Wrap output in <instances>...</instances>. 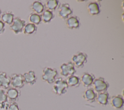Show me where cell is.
I'll return each mask as SVG.
<instances>
[{
    "mask_svg": "<svg viewBox=\"0 0 124 110\" xmlns=\"http://www.w3.org/2000/svg\"><path fill=\"white\" fill-rule=\"evenodd\" d=\"M93 85V90L97 93L106 92L109 87V83L102 77L95 79Z\"/></svg>",
    "mask_w": 124,
    "mask_h": 110,
    "instance_id": "obj_3",
    "label": "cell"
},
{
    "mask_svg": "<svg viewBox=\"0 0 124 110\" xmlns=\"http://www.w3.org/2000/svg\"><path fill=\"white\" fill-rule=\"evenodd\" d=\"M10 104V102L7 100L0 104V110H7Z\"/></svg>",
    "mask_w": 124,
    "mask_h": 110,
    "instance_id": "obj_27",
    "label": "cell"
},
{
    "mask_svg": "<svg viewBox=\"0 0 124 110\" xmlns=\"http://www.w3.org/2000/svg\"><path fill=\"white\" fill-rule=\"evenodd\" d=\"M26 25V21L19 17L14 18L13 23L10 25V29L15 34H17L23 31V29Z\"/></svg>",
    "mask_w": 124,
    "mask_h": 110,
    "instance_id": "obj_4",
    "label": "cell"
},
{
    "mask_svg": "<svg viewBox=\"0 0 124 110\" xmlns=\"http://www.w3.org/2000/svg\"><path fill=\"white\" fill-rule=\"evenodd\" d=\"M58 75L57 70L55 68L46 67L43 70L42 79L49 84H52L55 81Z\"/></svg>",
    "mask_w": 124,
    "mask_h": 110,
    "instance_id": "obj_2",
    "label": "cell"
},
{
    "mask_svg": "<svg viewBox=\"0 0 124 110\" xmlns=\"http://www.w3.org/2000/svg\"><path fill=\"white\" fill-rule=\"evenodd\" d=\"M23 77L25 84L32 86L36 82L37 77L34 71L30 70L27 72L25 73L23 75Z\"/></svg>",
    "mask_w": 124,
    "mask_h": 110,
    "instance_id": "obj_13",
    "label": "cell"
},
{
    "mask_svg": "<svg viewBox=\"0 0 124 110\" xmlns=\"http://www.w3.org/2000/svg\"><path fill=\"white\" fill-rule=\"evenodd\" d=\"M1 20L8 25H11L13 22L15 18V15L11 11L4 12L1 14Z\"/></svg>",
    "mask_w": 124,
    "mask_h": 110,
    "instance_id": "obj_18",
    "label": "cell"
},
{
    "mask_svg": "<svg viewBox=\"0 0 124 110\" xmlns=\"http://www.w3.org/2000/svg\"><path fill=\"white\" fill-rule=\"evenodd\" d=\"M59 4V1L57 0H49L46 3V9L52 12L55 11L58 7Z\"/></svg>",
    "mask_w": 124,
    "mask_h": 110,
    "instance_id": "obj_24",
    "label": "cell"
},
{
    "mask_svg": "<svg viewBox=\"0 0 124 110\" xmlns=\"http://www.w3.org/2000/svg\"><path fill=\"white\" fill-rule=\"evenodd\" d=\"M7 100H8L5 90L4 89L0 88V104Z\"/></svg>",
    "mask_w": 124,
    "mask_h": 110,
    "instance_id": "obj_25",
    "label": "cell"
},
{
    "mask_svg": "<svg viewBox=\"0 0 124 110\" xmlns=\"http://www.w3.org/2000/svg\"><path fill=\"white\" fill-rule=\"evenodd\" d=\"M124 103V98L121 94L113 95L110 99L111 106L116 110L122 109L123 107Z\"/></svg>",
    "mask_w": 124,
    "mask_h": 110,
    "instance_id": "obj_9",
    "label": "cell"
},
{
    "mask_svg": "<svg viewBox=\"0 0 124 110\" xmlns=\"http://www.w3.org/2000/svg\"><path fill=\"white\" fill-rule=\"evenodd\" d=\"M66 25L68 28L71 30H76L79 28L80 22L77 16H72L66 19Z\"/></svg>",
    "mask_w": 124,
    "mask_h": 110,
    "instance_id": "obj_15",
    "label": "cell"
},
{
    "mask_svg": "<svg viewBox=\"0 0 124 110\" xmlns=\"http://www.w3.org/2000/svg\"><path fill=\"white\" fill-rule=\"evenodd\" d=\"M101 4L99 1L91 2L87 5V10L91 16H95L100 14Z\"/></svg>",
    "mask_w": 124,
    "mask_h": 110,
    "instance_id": "obj_12",
    "label": "cell"
},
{
    "mask_svg": "<svg viewBox=\"0 0 124 110\" xmlns=\"http://www.w3.org/2000/svg\"><path fill=\"white\" fill-rule=\"evenodd\" d=\"M83 98L89 103L94 102L96 99L97 94L93 88H88L83 94Z\"/></svg>",
    "mask_w": 124,
    "mask_h": 110,
    "instance_id": "obj_16",
    "label": "cell"
},
{
    "mask_svg": "<svg viewBox=\"0 0 124 110\" xmlns=\"http://www.w3.org/2000/svg\"><path fill=\"white\" fill-rule=\"evenodd\" d=\"M37 30V27L35 25L29 23L25 25L23 29V32L25 34L30 35L35 33Z\"/></svg>",
    "mask_w": 124,
    "mask_h": 110,
    "instance_id": "obj_22",
    "label": "cell"
},
{
    "mask_svg": "<svg viewBox=\"0 0 124 110\" xmlns=\"http://www.w3.org/2000/svg\"><path fill=\"white\" fill-rule=\"evenodd\" d=\"M109 98V94L106 91L97 93L96 100L98 104L102 106H105L108 104Z\"/></svg>",
    "mask_w": 124,
    "mask_h": 110,
    "instance_id": "obj_17",
    "label": "cell"
},
{
    "mask_svg": "<svg viewBox=\"0 0 124 110\" xmlns=\"http://www.w3.org/2000/svg\"><path fill=\"white\" fill-rule=\"evenodd\" d=\"M6 93L8 101L11 102L17 101L21 94L20 91L18 89L12 87L7 89Z\"/></svg>",
    "mask_w": 124,
    "mask_h": 110,
    "instance_id": "obj_11",
    "label": "cell"
},
{
    "mask_svg": "<svg viewBox=\"0 0 124 110\" xmlns=\"http://www.w3.org/2000/svg\"><path fill=\"white\" fill-rule=\"evenodd\" d=\"M73 10L67 3L62 4L59 7L58 15L62 19H67L73 14Z\"/></svg>",
    "mask_w": 124,
    "mask_h": 110,
    "instance_id": "obj_8",
    "label": "cell"
},
{
    "mask_svg": "<svg viewBox=\"0 0 124 110\" xmlns=\"http://www.w3.org/2000/svg\"><path fill=\"white\" fill-rule=\"evenodd\" d=\"M95 78L94 75L89 72H84L82 74L80 79V82L84 87L88 88L93 85Z\"/></svg>",
    "mask_w": 124,
    "mask_h": 110,
    "instance_id": "obj_10",
    "label": "cell"
},
{
    "mask_svg": "<svg viewBox=\"0 0 124 110\" xmlns=\"http://www.w3.org/2000/svg\"><path fill=\"white\" fill-rule=\"evenodd\" d=\"M5 24L0 20V34H3L5 30Z\"/></svg>",
    "mask_w": 124,
    "mask_h": 110,
    "instance_id": "obj_28",
    "label": "cell"
},
{
    "mask_svg": "<svg viewBox=\"0 0 124 110\" xmlns=\"http://www.w3.org/2000/svg\"><path fill=\"white\" fill-rule=\"evenodd\" d=\"M88 56L86 53L78 52L74 55L72 58L73 63L77 68H82L87 62Z\"/></svg>",
    "mask_w": 124,
    "mask_h": 110,
    "instance_id": "obj_5",
    "label": "cell"
},
{
    "mask_svg": "<svg viewBox=\"0 0 124 110\" xmlns=\"http://www.w3.org/2000/svg\"><path fill=\"white\" fill-rule=\"evenodd\" d=\"M1 14H2L1 10L0 9V17H1Z\"/></svg>",
    "mask_w": 124,
    "mask_h": 110,
    "instance_id": "obj_29",
    "label": "cell"
},
{
    "mask_svg": "<svg viewBox=\"0 0 124 110\" xmlns=\"http://www.w3.org/2000/svg\"><path fill=\"white\" fill-rule=\"evenodd\" d=\"M54 83L52 91L55 94L62 95L67 93L69 86L66 79L62 78H58L56 79Z\"/></svg>",
    "mask_w": 124,
    "mask_h": 110,
    "instance_id": "obj_1",
    "label": "cell"
},
{
    "mask_svg": "<svg viewBox=\"0 0 124 110\" xmlns=\"http://www.w3.org/2000/svg\"><path fill=\"white\" fill-rule=\"evenodd\" d=\"M61 75L64 77L74 75L76 72L74 64L72 62H68L67 63H64L60 66Z\"/></svg>",
    "mask_w": 124,
    "mask_h": 110,
    "instance_id": "obj_6",
    "label": "cell"
},
{
    "mask_svg": "<svg viewBox=\"0 0 124 110\" xmlns=\"http://www.w3.org/2000/svg\"><path fill=\"white\" fill-rule=\"evenodd\" d=\"M11 85L10 77L4 71H0V88L7 90Z\"/></svg>",
    "mask_w": 124,
    "mask_h": 110,
    "instance_id": "obj_14",
    "label": "cell"
},
{
    "mask_svg": "<svg viewBox=\"0 0 124 110\" xmlns=\"http://www.w3.org/2000/svg\"><path fill=\"white\" fill-rule=\"evenodd\" d=\"M66 81L68 86L70 87H78L81 83L79 78L75 75L68 77Z\"/></svg>",
    "mask_w": 124,
    "mask_h": 110,
    "instance_id": "obj_19",
    "label": "cell"
},
{
    "mask_svg": "<svg viewBox=\"0 0 124 110\" xmlns=\"http://www.w3.org/2000/svg\"><path fill=\"white\" fill-rule=\"evenodd\" d=\"M41 16L42 18V21L45 23H49L55 16L53 12L47 9L44 10Z\"/></svg>",
    "mask_w": 124,
    "mask_h": 110,
    "instance_id": "obj_21",
    "label": "cell"
},
{
    "mask_svg": "<svg viewBox=\"0 0 124 110\" xmlns=\"http://www.w3.org/2000/svg\"><path fill=\"white\" fill-rule=\"evenodd\" d=\"M7 110H20L18 104L16 102H10Z\"/></svg>",
    "mask_w": 124,
    "mask_h": 110,
    "instance_id": "obj_26",
    "label": "cell"
},
{
    "mask_svg": "<svg viewBox=\"0 0 124 110\" xmlns=\"http://www.w3.org/2000/svg\"><path fill=\"white\" fill-rule=\"evenodd\" d=\"M11 85L12 87L16 89H21L25 85L23 75L21 74L14 73L10 77Z\"/></svg>",
    "mask_w": 124,
    "mask_h": 110,
    "instance_id": "obj_7",
    "label": "cell"
},
{
    "mask_svg": "<svg viewBox=\"0 0 124 110\" xmlns=\"http://www.w3.org/2000/svg\"><path fill=\"white\" fill-rule=\"evenodd\" d=\"M31 9L38 15L42 14L45 10L44 5L40 1H35L31 5Z\"/></svg>",
    "mask_w": 124,
    "mask_h": 110,
    "instance_id": "obj_20",
    "label": "cell"
},
{
    "mask_svg": "<svg viewBox=\"0 0 124 110\" xmlns=\"http://www.w3.org/2000/svg\"><path fill=\"white\" fill-rule=\"evenodd\" d=\"M29 21L31 23L34 25H38L42 22L41 16L40 15H38L35 13H32L29 16Z\"/></svg>",
    "mask_w": 124,
    "mask_h": 110,
    "instance_id": "obj_23",
    "label": "cell"
}]
</instances>
